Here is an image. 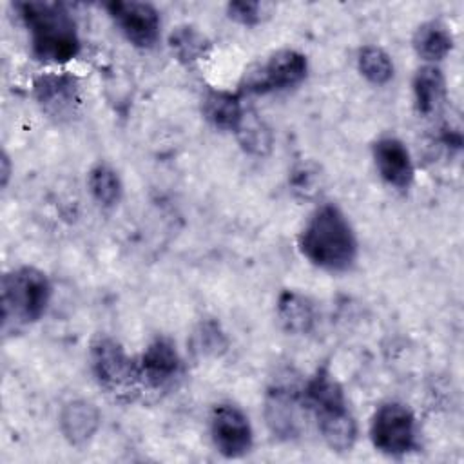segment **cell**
I'll return each mask as SVG.
<instances>
[{"instance_id":"d4e9b609","label":"cell","mask_w":464,"mask_h":464,"mask_svg":"<svg viewBox=\"0 0 464 464\" xmlns=\"http://www.w3.org/2000/svg\"><path fill=\"white\" fill-rule=\"evenodd\" d=\"M9 176H11V161H9V156H7L5 152H2V158H0V178H2V187H5V185H7Z\"/></svg>"},{"instance_id":"8992f818","label":"cell","mask_w":464,"mask_h":464,"mask_svg":"<svg viewBox=\"0 0 464 464\" xmlns=\"http://www.w3.org/2000/svg\"><path fill=\"white\" fill-rule=\"evenodd\" d=\"M308 72L306 56L295 49H281L263 63L248 69L241 82L243 94H266L299 85Z\"/></svg>"},{"instance_id":"5b68a950","label":"cell","mask_w":464,"mask_h":464,"mask_svg":"<svg viewBox=\"0 0 464 464\" xmlns=\"http://www.w3.org/2000/svg\"><path fill=\"white\" fill-rule=\"evenodd\" d=\"M91 368L98 384L120 401H132L141 388L138 359H132L123 346L107 335L92 341Z\"/></svg>"},{"instance_id":"cb8c5ba5","label":"cell","mask_w":464,"mask_h":464,"mask_svg":"<svg viewBox=\"0 0 464 464\" xmlns=\"http://www.w3.org/2000/svg\"><path fill=\"white\" fill-rule=\"evenodd\" d=\"M292 183H294V190H299L304 196H308L317 187V172H310L306 167H301L299 170L294 172Z\"/></svg>"},{"instance_id":"7a4b0ae2","label":"cell","mask_w":464,"mask_h":464,"mask_svg":"<svg viewBox=\"0 0 464 464\" xmlns=\"http://www.w3.org/2000/svg\"><path fill=\"white\" fill-rule=\"evenodd\" d=\"M301 254L315 266L343 272L357 257V239L343 210L332 203L321 205L299 236Z\"/></svg>"},{"instance_id":"8fae6325","label":"cell","mask_w":464,"mask_h":464,"mask_svg":"<svg viewBox=\"0 0 464 464\" xmlns=\"http://www.w3.org/2000/svg\"><path fill=\"white\" fill-rule=\"evenodd\" d=\"M34 98L54 120L71 118L80 105V89L71 74H44L34 82Z\"/></svg>"},{"instance_id":"44dd1931","label":"cell","mask_w":464,"mask_h":464,"mask_svg":"<svg viewBox=\"0 0 464 464\" xmlns=\"http://www.w3.org/2000/svg\"><path fill=\"white\" fill-rule=\"evenodd\" d=\"M357 69L373 85L388 83L393 78L395 71L390 54L377 45H366L359 51Z\"/></svg>"},{"instance_id":"e0dca14e","label":"cell","mask_w":464,"mask_h":464,"mask_svg":"<svg viewBox=\"0 0 464 464\" xmlns=\"http://www.w3.org/2000/svg\"><path fill=\"white\" fill-rule=\"evenodd\" d=\"M277 317L286 332L308 334L315 323V308L306 295L285 290L277 299Z\"/></svg>"},{"instance_id":"277c9868","label":"cell","mask_w":464,"mask_h":464,"mask_svg":"<svg viewBox=\"0 0 464 464\" xmlns=\"http://www.w3.org/2000/svg\"><path fill=\"white\" fill-rule=\"evenodd\" d=\"M51 281L34 266H18L4 274L0 285L2 330L36 323L51 301Z\"/></svg>"},{"instance_id":"4fadbf2b","label":"cell","mask_w":464,"mask_h":464,"mask_svg":"<svg viewBox=\"0 0 464 464\" xmlns=\"http://www.w3.org/2000/svg\"><path fill=\"white\" fill-rule=\"evenodd\" d=\"M373 161L379 176L395 188H408L413 181V161L406 145L386 136L373 143Z\"/></svg>"},{"instance_id":"603a6c76","label":"cell","mask_w":464,"mask_h":464,"mask_svg":"<svg viewBox=\"0 0 464 464\" xmlns=\"http://www.w3.org/2000/svg\"><path fill=\"white\" fill-rule=\"evenodd\" d=\"M227 14L230 20L241 25H257L263 18V4L261 2H248L237 0L227 5Z\"/></svg>"},{"instance_id":"ffe728a7","label":"cell","mask_w":464,"mask_h":464,"mask_svg":"<svg viewBox=\"0 0 464 464\" xmlns=\"http://www.w3.org/2000/svg\"><path fill=\"white\" fill-rule=\"evenodd\" d=\"M89 192L102 207H114L121 198V181L118 172L107 165L98 163L91 169L87 178Z\"/></svg>"},{"instance_id":"9a60e30c","label":"cell","mask_w":464,"mask_h":464,"mask_svg":"<svg viewBox=\"0 0 464 464\" xmlns=\"http://www.w3.org/2000/svg\"><path fill=\"white\" fill-rule=\"evenodd\" d=\"M100 426V411L89 401H71L60 411V430L63 437L74 444H85Z\"/></svg>"},{"instance_id":"ac0fdd59","label":"cell","mask_w":464,"mask_h":464,"mask_svg":"<svg viewBox=\"0 0 464 464\" xmlns=\"http://www.w3.org/2000/svg\"><path fill=\"white\" fill-rule=\"evenodd\" d=\"M453 47L450 31L439 22H426L417 27L413 34V49L417 56L428 63L442 60Z\"/></svg>"},{"instance_id":"7c38bea8","label":"cell","mask_w":464,"mask_h":464,"mask_svg":"<svg viewBox=\"0 0 464 464\" xmlns=\"http://www.w3.org/2000/svg\"><path fill=\"white\" fill-rule=\"evenodd\" d=\"M303 410H306L303 392L295 390L294 386H274L266 395V422L272 433L281 439L299 435Z\"/></svg>"},{"instance_id":"3957f363","label":"cell","mask_w":464,"mask_h":464,"mask_svg":"<svg viewBox=\"0 0 464 464\" xmlns=\"http://www.w3.org/2000/svg\"><path fill=\"white\" fill-rule=\"evenodd\" d=\"M306 410L314 413L323 440L334 451H350L357 439V424L348 410L341 384L328 368H319L303 390Z\"/></svg>"},{"instance_id":"7402d4cb","label":"cell","mask_w":464,"mask_h":464,"mask_svg":"<svg viewBox=\"0 0 464 464\" xmlns=\"http://www.w3.org/2000/svg\"><path fill=\"white\" fill-rule=\"evenodd\" d=\"M241 147L250 154H265L272 147V134L270 129L265 125L263 120L256 112L245 111L241 123L234 130Z\"/></svg>"},{"instance_id":"30bf717a","label":"cell","mask_w":464,"mask_h":464,"mask_svg":"<svg viewBox=\"0 0 464 464\" xmlns=\"http://www.w3.org/2000/svg\"><path fill=\"white\" fill-rule=\"evenodd\" d=\"M140 382L147 390H165L181 372V357L169 337H156L138 359Z\"/></svg>"},{"instance_id":"5bb4252c","label":"cell","mask_w":464,"mask_h":464,"mask_svg":"<svg viewBox=\"0 0 464 464\" xmlns=\"http://www.w3.org/2000/svg\"><path fill=\"white\" fill-rule=\"evenodd\" d=\"M411 87L415 109L422 118H431L444 107L446 80L442 71L433 63H426L420 69H417Z\"/></svg>"},{"instance_id":"d6986e66","label":"cell","mask_w":464,"mask_h":464,"mask_svg":"<svg viewBox=\"0 0 464 464\" xmlns=\"http://www.w3.org/2000/svg\"><path fill=\"white\" fill-rule=\"evenodd\" d=\"M169 45L174 56L183 63H194L207 56L210 42L192 25H178L169 34Z\"/></svg>"},{"instance_id":"52a82bcc","label":"cell","mask_w":464,"mask_h":464,"mask_svg":"<svg viewBox=\"0 0 464 464\" xmlns=\"http://www.w3.org/2000/svg\"><path fill=\"white\" fill-rule=\"evenodd\" d=\"M375 450L386 455H404L417 446V424L411 410L401 402L381 404L370 422Z\"/></svg>"},{"instance_id":"ba28073f","label":"cell","mask_w":464,"mask_h":464,"mask_svg":"<svg viewBox=\"0 0 464 464\" xmlns=\"http://www.w3.org/2000/svg\"><path fill=\"white\" fill-rule=\"evenodd\" d=\"M121 34L140 49L152 47L160 38V13L149 2L111 0L105 4Z\"/></svg>"},{"instance_id":"2e32d148","label":"cell","mask_w":464,"mask_h":464,"mask_svg":"<svg viewBox=\"0 0 464 464\" xmlns=\"http://www.w3.org/2000/svg\"><path fill=\"white\" fill-rule=\"evenodd\" d=\"M245 109L239 94L230 91H208L203 98V116L210 125L221 130H236L241 123Z\"/></svg>"},{"instance_id":"6da1fadb","label":"cell","mask_w":464,"mask_h":464,"mask_svg":"<svg viewBox=\"0 0 464 464\" xmlns=\"http://www.w3.org/2000/svg\"><path fill=\"white\" fill-rule=\"evenodd\" d=\"M14 9L29 31L31 49L38 60L65 63L78 56L80 36L76 22L63 4L24 0L16 2Z\"/></svg>"},{"instance_id":"9c48e42d","label":"cell","mask_w":464,"mask_h":464,"mask_svg":"<svg viewBox=\"0 0 464 464\" xmlns=\"http://www.w3.org/2000/svg\"><path fill=\"white\" fill-rule=\"evenodd\" d=\"M210 435L216 450L227 459H237L252 448L248 417L234 404H218L210 413Z\"/></svg>"}]
</instances>
